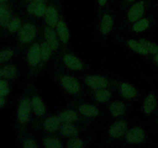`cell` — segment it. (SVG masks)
I'll return each instance as SVG.
<instances>
[{
    "instance_id": "4316f807",
    "label": "cell",
    "mask_w": 158,
    "mask_h": 148,
    "mask_svg": "<svg viewBox=\"0 0 158 148\" xmlns=\"http://www.w3.org/2000/svg\"><path fill=\"white\" fill-rule=\"evenodd\" d=\"M149 26V21L146 18H142L139 21L136 22L133 26V30L136 32H141L146 30Z\"/></svg>"
},
{
    "instance_id": "ba28073f",
    "label": "cell",
    "mask_w": 158,
    "mask_h": 148,
    "mask_svg": "<svg viewBox=\"0 0 158 148\" xmlns=\"http://www.w3.org/2000/svg\"><path fill=\"white\" fill-rule=\"evenodd\" d=\"M144 13L143 2H137L130 9L128 12V19L131 22H136L140 19Z\"/></svg>"
},
{
    "instance_id": "44dd1931",
    "label": "cell",
    "mask_w": 158,
    "mask_h": 148,
    "mask_svg": "<svg viewBox=\"0 0 158 148\" xmlns=\"http://www.w3.org/2000/svg\"><path fill=\"white\" fill-rule=\"evenodd\" d=\"M114 25L112 17L110 15H104L102 18L101 24H100V30L103 34H107L111 30Z\"/></svg>"
},
{
    "instance_id": "836d02e7",
    "label": "cell",
    "mask_w": 158,
    "mask_h": 148,
    "mask_svg": "<svg viewBox=\"0 0 158 148\" xmlns=\"http://www.w3.org/2000/svg\"><path fill=\"white\" fill-rule=\"evenodd\" d=\"M9 87L5 80H0V97H5L9 92Z\"/></svg>"
},
{
    "instance_id": "ffe728a7",
    "label": "cell",
    "mask_w": 158,
    "mask_h": 148,
    "mask_svg": "<svg viewBox=\"0 0 158 148\" xmlns=\"http://www.w3.org/2000/svg\"><path fill=\"white\" fill-rule=\"evenodd\" d=\"M11 19V12L9 8L0 6V26H7Z\"/></svg>"
},
{
    "instance_id": "7a4b0ae2",
    "label": "cell",
    "mask_w": 158,
    "mask_h": 148,
    "mask_svg": "<svg viewBox=\"0 0 158 148\" xmlns=\"http://www.w3.org/2000/svg\"><path fill=\"white\" fill-rule=\"evenodd\" d=\"M32 103L28 98H24L21 100L18 109V119L21 123H24L28 121L30 115Z\"/></svg>"
},
{
    "instance_id": "d590c367",
    "label": "cell",
    "mask_w": 158,
    "mask_h": 148,
    "mask_svg": "<svg viewBox=\"0 0 158 148\" xmlns=\"http://www.w3.org/2000/svg\"><path fill=\"white\" fill-rule=\"evenodd\" d=\"M5 103H6V100L3 98V97H0V107L2 106L5 104Z\"/></svg>"
},
{
    "instance_id": "d6986e66",
    "label": "cell",
    "mask_w": 158,
    "mask_h": 148,
    "mask_svg": "<svg viewBox=\"0 0 158 148\" xmlns=\"http://www.w3.org/2000/svg\"><path fill=\"white\" fill-rule=\"evenodd\" d=\"M157 100L154 94H149L143 103V110L146 113H151L156 107Z\"/></svg>"
},
{
    "instance_id": "8d00e7d4",
    "label": "cell",
    "mask_w": 158,
    "mask_h": 148,
    "mask_svg": "<svg viewBox=\"0 0 158 148\" xmlns=\"http://www.w3.org/2000/svg\"><path fill=\"white\" fill-rule=\"evenodd\" d=\"M107 2V0H98V2H99V5H100V6H104L105 4H106V2Z\"/></svg>"
},
{
    "instance_id": "6da1fadb",
    "label": "cell",
    "mask_w": 158,
    "mask_h": 148,
    "mask_svg": "<svg viewBox=\"0 0 158 148\" xmlns=\"http://www.w3.org/2000/svg\"><path fill=\"white\" fill-rule=\"evenodd\" d=\"M35 35H36V29L35 26L31 23H26L19 29V38L21 43H28L35 38Z\"/></svg>"
},
{
    "instance_id": "f35d334b",
    "label": "cell",
    "mask_w": 158,
    "mask_h": 148,
    "mask_svg": "<svg viewBox=\"0 0 158 148\" xmlns=\"http://www.w3.org/2000/svg\"><path fill=\"white\" fill-rule=\"evenodd\" d=\"M154 60H155L156 63H157V66H158V53L156 54V56H155V58H154Z\"/></svg>"
},
{
    "instance_id": "74e56055",
    "label": "cell",
    "mask_w": 158,
    "mask_h": 148,
    "mask_svg": "<svg viewBox=\"0 0 158 148\" xmlns=\"http://www.w3.org/2000/svg\"><path fill=\"white\" fill-rule=\"evenodd\" d=\"M34 2H36V3H43L44 2L45 0H32Z\"/></svg>"
},
{
    "instance_id": "d6a6232c",
    "label": "cell",
    "mask_w": 158,
    "mask_h": 148,
    "mask_svg": "<svg viewBox=\"0 0 158 148\" xmlns=\"http://www.w3.org/2000/svg\"><path fill=\"white\" fill-rule=\"evenodd\" d=\"M83 146V140L78 138H72L68 142L67 146L69 148H81Z\"/></svg>"
},
{
    "instance_id": "d4e9b609",
    "label": "cell",
    "mask_w": 158,
    "mask_h": 148,
    "mask_svg": "<svg viewBox=\"0 0 158 148\" xmlns=\"http://www.w3.org/2000/svg\"><path fill=\"white\" fill-rule=\"evenodd\" d=\"M110 92L106 90V89H104V88H103V89H99L95 93V97L97 99V100L99 102H101V103H104V102L108 101L110 100Z\"/></svg>"
},
{
    "instance_id": "484cf974",
    "label": "cell",
    "mask_w": 158,
    "mask_h": 148,
    "mask_svg": "<svg viewBox=\"0 0 158 148\" xmlns=\"http://www.w3.org/2000/svg\"><path fill=\"white\" fill-rule=\"evenodd\" d=\"M52 48L49 46L47 43H43L40 45V54H41V60L46 61L50 57L52 52Z\"/></svg>"
},
{
    "instance_id": "7bdbcfd3",
    "label": "cell",
    "mask_w": 158,
    "mask_h": 148,
    "mask_svg": "<svg viewBox=\"0 0 158 148\" xmlns=\"http://www.w3.org/2000/svg\"><path fill=\"white\" fill-rule=\"evenodd\" d=\"M29 1H30V0H29Z\"/></svg>"
},
{
    "instance_id": "cb8c5ba5",
    "label": "cell",
    "mask_w": 158,
    "mask_h": 148,
    "mask_svg": "<svg viewBox=\"0 0 158 148\" xmlns=\"http://www.w3.org/2000/svg\"><path fill=\"white\" fill-rule=\"evenodd\" d=\"M127 43L128 46H129V47L131 49H133L135 52H138V53L142 54V55H146V54L148 53L147 49L143 47V46L140 42H137L134 39H130Z\"/></svg>"
},
{
    "instance_id": "f546056e",
    "label": "cell",
    "mask_w": 158,
    "mask_h": 148,
    "mask_svg": "<svg viewBox=\"0 0 158 148\" xmlns=\"http://www.w3.org/2000/svg\"><path fill=\"white\" fill-rule=\"evenodd\" d=\"M8 29L10 32H15L21 29V20L19 18H12L7 26Z\"/></svg>"
},
{
    "instance_id": "603a6c76",
    "label": "cell",
    "mask_w": 158,
    "mask_h": 148,
    "mask_svg": "<svg viewBox=\"0 0 158 148\" xmlns=\"http://www.w3.org/2000/svg\"><path fill=\"white\" fill-rule=\"evenodd\" d=\"M60 120L64 123H72V122L76 121L78 118L77 113L75 111L73 110H66L64 112L61 113L59 116Z\"/></svg>"
},
{
    "instance_id": "9a60e30c",
    "label": "cell",
    "mask_w": 158,
    "mask_h": 148,
    "mask_svg": "<svg viewBox=\"0 0 158 148\" xmlns=\"http://www.w3.org/2000/svg\"><path fill=\"white\" fill-rule=\"evenodd\" d=\"M32 106L33 111L37 116H43L46 113V108L41 99L38 97H34L32 99Z\"/></svg>"
},
{
    "instance_id": "83f0119b",
    "label": "cell",
    "mask_w": 158,
    "mask_h": 148,
    "mask_svg": "<svg viewBox=\"0 0 158 148\" xmlns=\"http://www.w3.org/2000/svg\"><path fill=\"white\" fill-rule=\"evenodd\" d=\"M139 42L143 45V47L147 49V51H148V52L152 54L158 53V46L157 44L145 39H140Z\"/></svg>"
},
{
    "instance_id": "7402d4cb",
    "label": "cell",
    "mask_w": 158,
    "mask_h": 148,
    "mask_svg": "<svg viewBox=\"0 0 158 148\" xmlns=\"http://www.w3.org/2000/svg\"><path fill=\"white\" fill-rule=\"evenodd\" d=\"M79 110L81 114L86 117H96L98 115L99 111L94 106L88 104H82L79 107Z\"/></svg>"
},
{
    "instance_id": "ac0fdd59",
    "label": "cell",
    "mask_w": 158,
    "mask_h": 148,
    "mask_svg": "<svg viewBox=\"0 0 158 148\" xmlns=\"http://www.w3.org/2000/svg\"><path fill=\"white\" fill-rule=\"evenodd\" d=\"M125 110H126L125 105L121 101L114 102V103H111L110 106V111L111 114L114 117L121 116L122 114L124 113Z\"/></svg>"
},
{
    "instance_id": "30bf717a",
    "label": "cell",
    "mask_w": 158,
    "mask_h": 148,
    "mask_svg": "<svg viewBox=\"0 0 158 148\" xmlns=\"http://www.w3.org/2000/svg\"><path fill=\"white\" fill-rule=\"evenodd\" d=\"M44 35L45 37H46V43L49 45V46L52 48V50H56L58 49L59 43L55 31L52 29V28L50 27V26L46 27L45 29Z\"/></svg>"
},
{
    "instance_id": "5bb4252c",
    "label": "cell",
    "mask_w": 158,
    "mask_h": 148,
    "mask_svg": "<svg viewBox=\"0 0 158 148\" xmlns=\"http://www.w3.org/2000/svg\"><path fill=\"white\" fill-rule=\"evenodd\" d=\"M57 32H58V35L60 37V40L63 42V43H67L69 39V33L68 28L66 26V23L63 21L59 22L58 24L56 26Z\"/></svg>"
},
{
    "instance_id": "52a82bcc",
    "label": "cell",
    "mask_w": 158,
    "mask_h": 148,
    "mask_svg": "<svg viewBox=\"0 0 158 148\" xmlns=\"http://www.w3.org/2000/svg\"><path fill=\"white\" fill-rule=\"evenodd\" d=\"M127 125L124 120H118L115 122L109 130V134L110 137L114 138L120 137L126 133Z\"/></svg>"
},
{
    "instance_id": "e575fe53",
    "label": "cell",
    "mask_w": 158,
    "mask_h": 148,
    "mask_svg": "<svg viewBox=\"0 0 158 148\" xmlns=\"http://www.w3.org/2000/svg\"><path fill=\"white\" fill-rule=\"evenodd\" d=\"M23 146L25 148H36L37 144L32 139H27V140H25Z\"/></svg>"
},
{
    "instance_id": "8992f818",
    "label": "cell",
    "mask_w": 158,
    "mask_h": 148,
    "mask_svg": "<svg viewBox=\"0 0 158 148\" xmlns=\"http://www.w3.org/2000/svg\"><path fill=\"white\" fill-rule=\"evenodd\" d=\"M28 62L32 66H35L39 64L40 60H41V54H40V46L37 43L32 45L29 48L27 54Z\"/></svg>"
},
{
    "instance_id": "8fae6325",
    "label": "cell",
    "mask_w": 158,
    "mask_h": 148,
    "mask_svg": "<svg viewBox=\"0 0 158 148\" xmlns=\"http://www.w3.org/2000/svg\"><path fill=\"white\" fill-rule=\"evenodd\" d=\"M45 16H46V22L48 26L52 28H54L57 26L59 23L58 13H57L56 9L53 6H50L46 9Z\"/></svg>"
},
{
    "instance_id": "60d3db41",
    "label": "cell",
    "mask_w": 158,
    "mask_h": 148,
    "mask_svg": "<svg viewBox=\"0 0 158 148\" xmlns=\"http://www.w3.org/2000/svg\"><path fill=\"white\" fill-rule=\"evenodd\" d=\"M7 0H0V4H2V3H4L5 2H6Z\"/></svg>"
},
{
    "instance_id": "1f68e13d",
    "label": "cell",
    "mask_w": 158,
    "mask_h": 148,
    "mask_svg": "<svg viewBox=\"0 0 158 148\" xmlns=\"http://www.w3.org/2000/svg\"><path fill=\"white\" fill-rule=\"evenodd\" d=\"M13 56V52L11 49H5L0 51V63H4L10 60Z\"/></svg>"
},
{
    "instance_id": "2e32d148",
    "label": "cell",
    "mask_w": 158,
    "mask_h": 148,
    "mask_svg": "<svg viewBox=\"0 0 158 148\" xmlns=\"http://www.w3.org/2000/svg\"><path fill=\"white\" fill-rule=\"evenodd\" d=\"M60 134L63 137H73L78 135V130L73 124L69 123H66L61 126Z\"/></svg>"
},
{
    "instance_id": "277c9868",
    "label": "cell",
    "mask_w": 158,
    "mask_h": 148,
    "mask_svg": "<svg viewBox=\"0 0 158 148\" xmlns=\"http://www.w3.org/2000/svg\"><path fill=\"white\" fill-rule=\"evenodd\" d=\"M85 83L92 89H103L108 86V81L106 78L100 76H90L85 79Z\"/></svg>"
},
{
    "instance_id": "9c48e42d",
    "label": "cell",
    "mask_w": 158,
    "mask_h": 148,
    "mask_svg": "<svg viewBox=\"0 0 158 148\" xmlns=\"http://www.w3.org/2000/svg\"><path fill=\"white\" fill-rule=\"evenodd\" d=\"M63 61H64L65 64L73 70H80L83 69V63L78 59L75 56H73L71 54H66L63 57Z\"/></svg>"
},
{
    "instance_id": "4fadbf2b",
    "label": "cell",
    "mask_w": 158,
    "mask_h": 148,
    "mask_svg": "<svg viewBox=\"0 0 158 148\" xmlns=\"http://www.w3.org/2000/svg\"><path fill=\"white\" fill-rule=\"evenodd\" d=\"M60 122L61 120H60V117L53 116V117H49L45 120L44 126L46 130H48L49 132H55L60 128Z\"/></svg>"
},
{
    "instance_id": "e0dca14e",
    "label": "cell",
    "mask_w": 158,
    "mask_h": 148,
    "mask_svg": "<svg viewBox=\"0 0 158 148\" xmlns=\"http://www.w3.org/2000/svg\"><path fill=\"white\" fill-rule=\"evenodd\" d=\"M121 92L122 96L127 100L132 99L137 95V90L132 85L129 83H123L121 85Z\"/></svg>"
},
{
    "instance_id": "4dcf8cb0",
    "label": "cell",
    "mask_w": 158,
    "mask_h": 148,
    "mask_svg": "<svg viewBox=\"0 0 158 148\" xmlns=\"http://www.w3.org/2000/svg\"><path fill=\"white\" fill-rule=\"evenodd\" d=\"M44 145L47 148H61L63 145L56 138H47L45 140Z\"/></svg>"
},
{
    "instance_id": "ab89813d",
    "label": "cell",
    "mask_w": 158,
    "mask_h": 148,
    "mask_svg": "<svg viewBox=\"0 0 158 148\" xmlns=\"http://www.w3.org/2000/svg\"><path fill=\"white\" fill-rule=\"evenodd\" d=\"M2 76V69L0 68V77Z\"/></svg>"
},
{
    "instance_id": "3957f363",
    "label": "cell",
    "mask_w": 158,
    "mask_h": 148,
    "mask_svg": "<svg viewBox=\"0 0 158 148\" xmlns=\"http://www.w3.org/2000/svg\"><path fill=\"white\" fill-rule=\"evenodd\" d=\"M61 84L66 91L75 94L80 90V86L77 79L69 76H64L61 79Z\"/></svg>"
},
{
    "instance_id": "5b68a950",
    "label": "cell",
    "mask_w": 158,
    "mask_h": 148,
    "mask_svg": "<svg viewBox=\"0 0 158 148\" xmlns=\"http://www.w3.org/2000/svg\"><path fill=\"white\" fill-rule=\"evenodd\" d=\"M145 139V134L142 129L134 127L131 129L126 135V140L130 143H140Z\"/></svg>"
},
{
    "instance_id": "7c38bea8",
    "label": "cell",
    "mask_w": 158,
    "mask_h": 148,
    "mask_svg": "<svg viewBox=\"0 0 158 148\" xmlns=\"http://www.w3.org/2000/svg\"><path fill=\"white\" fill-rule=\"evenodd\" d=\"M46 9L44 3H36L33 1L27 6V11L29 14H32L36 16H43L46 14Z\"/></svg>"
},
{
    "instance_id": "b9f144b4",
    "label": "cell",
    "mask_w": 158,
    "mask_h": 148,
    "mask_svg": "<svg viewBox=\"0 0 158 148\" xmlns=\"http://www.w3.org/2000/svg\"><path fill=\"white\" fill-rule=\"evenodd\" d=\"M127 1H129V2H133V1H134V0H127Z\"/></svg>"
},
{
    "instance_id": "f1b7e54d",
    "label": "cell",
    "mask_w": 158,
    "mask_h": 148,
    "mask_svg": "<svg viewBox=\"0 0 158 148\" xmlns=\"http://www.w3.org/2000/svg\"><path fill=\"white\" fill-rule=\"evenodd\" d=\"M2 69V76L5 78H12L16 74V67L14 65H7Z\"/></svg>"
}]
</instances>
